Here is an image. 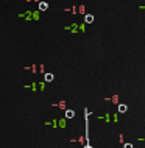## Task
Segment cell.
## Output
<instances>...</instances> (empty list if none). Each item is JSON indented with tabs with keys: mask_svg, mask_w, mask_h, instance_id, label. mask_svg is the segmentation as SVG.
I'll use <instances>...</instances> for the list:
<instances>
[{
	"mask_svg": "<svg viewBox=\"0 0 145 148\" xmlns=\"http://www.w3.org/2000/svg\"><path fill=\"white\" fill-rule=\"evenodd\" d=\"M39 10H41V11L48 10V3L47 2H39Z\"/></svg>",
	"mask_w": 145,
	"mask_h": 148,
	"instance_id": "8992f818",
	"label": "cell"
},
{
	"mask_svg": "<svg viewBox=\"0 0 145 148\" xmlns=\"http://www.w3.org/2000/svg\"><path fill=\"white\" fill-rule=\"evenodd\" d=\"M123 148H133V143H125Z\"/></svg>",
	"mask_w": 145,
	"mask_h": 148,
	"instance_id": "52a82bcc",
	"label": "cell"
},
{
	"mask_svg": "<svg viewBox=\"0 0 145 148\" xmlns=\"http://www.w3.org/2000/svg\"><path fill=\"white\" fill-rule=\"evenodd\" d=\"M84 22H86V23H92V22H94V16H92V14H86V16H84Z\"/></svg>",
	"mask_w": 145,
	"mask_h": 148,
	"instance_id": "5b68a950",
	"label": "cell"
},
{
	"mask_svg": "<svg viewBox=\"0 0 145 148\" xmlns=\"http://www.w3.org/2000/svg\"><path fill=\"white\" fill-rule=\"evenodd\" d=\"M84 123H86V145H84V148H92L91 143H89V111L84 109Z\"/></svg>",
	"mask_w": 145,
	"mask_h": 148,
	"instance_id": "6da1fadb",
	"label": "cell"
},
{
	"mask_svg": "<svg viewBox=\"0 0 145 148\" xmlns=\"http://www.w3.org/2000/svg\"><path fill=\"white\" fill-rule=\"evenodd\" d=\"M64 115H66V119H74L75 117V111L74 109H66Z\"/></svg>",
	"mask_w": 145,
	"mask_h": 148,
	"instance_id": "7a4b0ae2",
	"label": "cell"
},
{
	"mask_svg": "<svg viewBox=\"0 0 145 148\" xmlns=\"http://www.w3.org/2000/svg\"><path fill=\"white\" fill-rule=\"evenodd\" d=\"M44 79H45V83H52L55 79V75L53 73H45L44 75Z\"/></svg>",
	"mask_w": 145,
	"mask_h": 148,
	"instance_id": "3957f363",
	"label": "cell"
},
{
	"mask_svg": "<svg viewBox=\"0 0 145 148\" xmlns=\"http://www.w3.org/2000/svg\"><path fill=\"white\" fill-rule=\"evenodd\" d=\"M117 111H119L120 114H125V112H126V111H128V106H126V105H123V103H122V105H119Z\"/></svg>",
	"mask_w": 145,
	"mask_h": 148,
	"instance_id": "277c9868",
	"label": "cell"
}]
</instances>
